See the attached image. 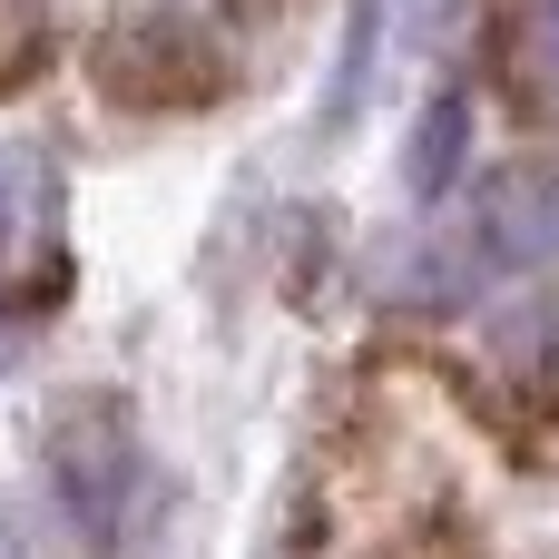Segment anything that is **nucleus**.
Segmentation results:
<instances>
[{
	"label": "nucleus",
	"instance_id": "3",
	"mask_svg": "<svg viewBox=\"0 0 559 559\" xmlns=\"http://www.w3.org/2000/svg\"><path fill=\"white\" fill-rule=\"evenodd\" d=\"M462 265H472V285L481 275H559V167H511L481 187Z\"/></svg>",
	"mask_w": 559,
	"mask_h": 559
},
{
	"label": "nucleus",
	"instance_id": "4",
	"mask_svg": "<svg viewBox=\"0 0 559 559\" xmlns=\"http://www.w3.org/2000/svg\"><path fill=\"white\" fill-rule=\"evenodd\" d=\"M462 128H472V108H462V98H432V108H423V138H413V167H403V177H413V197H432V187L462 167Z\"/></svg>",
	"mask_w": 559,
	"mask_h": 559
},
{
	"label": "nucleus",
	"instance_id": "5",
	"mask_svg": "<svg viewBox=\"0 0 559 559\" xmlns=\"http://www.w3.org/2000/svg\"><path fill=\"white\" fill-rule=\"evenodd\" d=\"M511 49H521L531 88L559 108V0H521V20H511Z\"/></svg>",
	"mask_w": 559,
	"mask_h": 559
},
{
	"label": "nucleus",
	"instance_id": "1",
	"mask_svg": "<svg viewBox=\"0 0 559 559\" xmlns=\"http://www.w3.org/2000/svg\"><path fill=\"white\" fill-rule=\"evenodd\" d=\"M49 491H59L69 531H79L88 550H108V540H118V521H128V491H138V442H128V413L79 403V413L49 432Z\"/></svg>",
	"mask_w": 559,
	"mask_h": 559
},
{
	"label": "nucleus",
	"instance_id": "2",
	"mask_svg": "<svg viewBox=\"0 0 559 559\" xmlns=\"http://www.w3.org/2000/svg\"><path fill=\"white\" fill-rule=\"evenodd\" d=\"M59 295V177L39 147H0V314Z\"/></svg>",
	"mask_w": 559,
	"mask_h": 559
}]
</instances>
